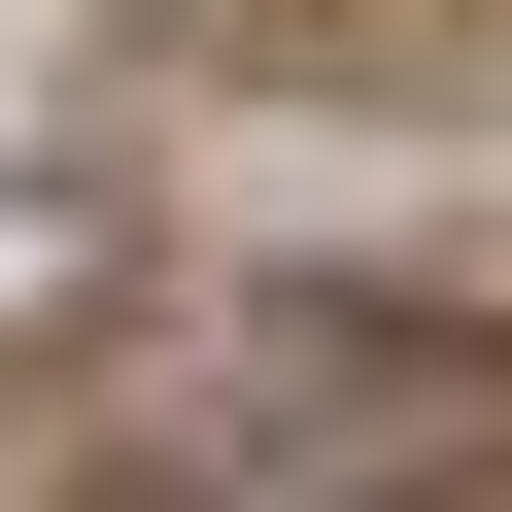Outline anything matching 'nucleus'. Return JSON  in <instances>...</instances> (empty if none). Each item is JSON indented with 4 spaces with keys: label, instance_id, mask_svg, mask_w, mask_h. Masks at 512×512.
Segmentation results:
<instances>
[{
    "label": "nucleus",
    "instance_id": "1",
    "mask_svg": "<svg viewBox=\"0 0 512 512\" xmlns=\"http://www.w3.org/2000/svg\"><path fill=\"white\" fill-rule=\"evenodd\" d=\"M35 478H103V512H444V478H512V342L478 308H205Z\"/></svg>",
    "mask_w": 512,
    "mask_h": 512
}]
</instances>
